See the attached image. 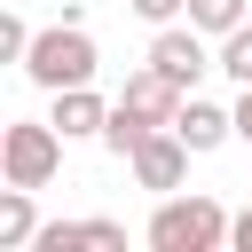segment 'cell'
Instances as JSON below:
<instances>
[{
    "mask_svg": "<svg viewBox=\"0 0 252 252\" xmlns=\"http://www.w3.org/2000/svg\"><path fill=\"white\" fill-rule=\"evenodd\" d=\"M24 47H32V32H24L16 0H0V55H8V63H24Z\"/></svg>",
    "mask_w": 252,
    "mask_h": 252,
    "instance_id": "cell-12",
    "label": "cell"
},
{
    "mask_svg": "<svg viewBox=\"0 0 252 252\" xmlns=\"http://www.w3.org/2000/svg\"><path fill=\"white\" fill-rule=\"evenodd\" d=\"M228 213H220V197H173L165 189V205L150 213V244L158 252H220L228 244Z\"/></svg>",
    "mask_w": 252,
    "mask_h": 252,
    "instance_id": "cell-2",
    "label": "cell"
},
{
    "mask_svg": "<svg viewBox=\"0 0 252 252\" xmlns=\"http://www.w3.org/2000/svg\"><path fill=\"white\" fill-rule=\"evenodd\" d=\"M189 24H197L205 39H220V32L244 24V0H189Z\"/></svg>",
    "mask_w": 252,
    "mask_h": 252,
    "instance_id": "cell-10",
    "label": "cell"
},
{
    "mask_svg": "<svg viewBox=\"0 0 252 252\" xmlns=\"http://www.w3.org/2000/svg\"><path fill=\"white\" fill-rule=\"evenodd\" d=\"M39 252H79L87 236H79V220H39V236H32Z\"/></svg>",
    "mask_w": 252,
    "mask_h": 252,
    "instance_id": "cell-13",
    "label": "cell"
},
{
    "mask_svg": "<svg viewBox=\"0 0 252 252\" xmlns=\"http://www.w3.org/2000/svg\"><path fill=\"white\" fill-rule=\"evenodd\" d=\"M236 134L252 142V87H236Z\"/></svg>",
    "mask_w": 252,
    "mask_h": 252,
    "instance_id": "cell-17",
    "label": "cell"
},
{
    "mask_svg": "<svg viewBox=\"0 0 252 252\" xmlns=\"http://www.w3.org/2000/svg\"><path fill=\"white\" fill-rule=\"evenodd\" d=\"M150 63H158L181 94H197V79H205V71H220V55H205V32H197V24H158Z\"/></svg>",
    "mask_w": 252,
    "mask_h": 252,
    "instance_id": "cell-4",
    "label": "cell"
},
{
    "mask_svg": "<svg viewBox=\"0 0 252 252\" xmlns=\"http://www.w3.org/2000/svg\"><path fill=\"white\" fill-rule=\"evenodd\" d=\"M220 71H228L236 87H252V16H244L236 32H220Z\"/></svg>",
    "mask_w": 252,
    "mask_h": 252,
    "instance_id": "cell-11",
    "label": "cell"
},
{
    "mask_svg": "<svg viewBox=\"0 0 252 252\" xmlns=\"http://www.w3.org/2000/svg\"><path fill=\"white\" fill-rule=\"evenodd\" d=\"M55 165H63V126H55V118H16V126L0 134V173H8L16 189H47Z\"/></svg>",
    "mask_w": 252,
    "mask_h": 252,
    "instance_id": "cell-3",
    "label": "cell"
},
{
    "mask_svg": "<svg viewBox=\"0 0 252 252\" xmlns=\"http://www.w3.org/2000/svg\"><path fill=\"white\" fill-rule=\"evenodd\" d=\"M32 236H39V213H32V189H16V181H8V189H0V244L16 252V244H32Z\"/></svg>",
    "mask_w": 252,
    "mask_h": 252,
    "instance_id": "cell-9",
    "label": "cell"
},
{
    "mask_svg": "<svg viewBox=\"0 0 252 252\" xmlns=\"http://www.w3.org/2000/svg\"><path fill=\"white\" fill-rule=\"evenodd\" d=\"M173 134L205 158V150H220L228 134H236V110H220V102H205V94H181V110H173Z\"/></svg>",
    "mask_w": 252,
    "mask_h": 252,
    "instance_id": "cell-7",
    "label": "cell"
},
{
    "mask_svg": "<svg viewBox=\"0 0 252 252\" xmlns=\"http://www.w3.org/2000/svg\"><path fill=\"white\" fill-rule=\"evenodd\" d=\"M228 244H236V252H252V205L236 213V228H228Z\"/></svg>",
    "mask_w": 252,
    "mask_h": 252,
    "instance_id": "cell-16",
    "label": "cell"
},
{
    "mask_svg": "<svg viewBox=\"0 0 252 252\" xmlns=\"http://www.w3.org/2000/svg\"><path fill=\"white\" fill-rule=\"evenodd\" d=\"M79 236H87L94 252H118V244H126V228H118V220H79Z\"/></svg>",
    "mask_w": 252,
    "mask_h": 252,
    "instance_id": "cell-14",
    "label": "cell"
},
{
    "mask_svg": "<svg viewBox=\"0 0 252 252\" xmlns=\"http://www.w3.org/2000/svg\"><path fill=\"white\" fill-rule=\"evenodd\" d=\"M55 126H63V142H79V134H102V126H110V102L94 94V79H87V87H55Z\"/></svg>",
    "mask_w": 252,
    "mask_h": 252,
    "instance_id": "cell-8",
    "label": "cell"
},
{
    "mask_svg": "<svg viewBox=\"0 0 252 252\" xmlns=\"http://www.w3.org/2000/svg\"><path fill=\"white\" fill-rule=\"evenodd\" d=\"M142 24H173V16H189V0H126Z\"/></svg>",
    "mask_w": 252,
    "mask_h": 252,
    "instance_id": "cell-15",
    "label": "cell"
},
{
    "mask_svg": "<svg viewBox=\"0 0 252 252\" xmlns=\"http://www.w3.org/2000/svg\"><path fill=\"white\" fill-rule=\"evenodd\" d=\"M94 63H102V55H94L87 24H71V16H63V24H47V32H32V47H24V79H32V87H47V94H55V87H87V79H94Z\"/></svg>",
    "mask_w": 252,
    "mask_h": 252,
    "instance_id": "cell-1",
    "label": "cell"
},
{
    "mask_svg": "<svg viewBox=\"0 0 252 252\" xmlns=\"http://www.w3.org/2000/svg\"><path fill=\"white\" fill-rule=\"evenodd\" d=\"M118 110H126L134 126H173V110H181V87H173L158 63H142V71L118 87Z\"/></svg>",
    "mask_w": 252,
    "mask_h": 252,
    "instance_id": "cell-6",
    "label": "cell"
},
{
    "mask_svg": "<svg viewBox=\"0 0 252 252\" xmlns=\"http://www.w3.org/2000/svg\"><path fill=\"white\" fill-rule=\"evenodd\" d=\"M189 158H197V150H189L173 126H150V134L134 142V158H126V165H134V181H142V189H181Z\"/></svg>",
    "mask_w": 252,
    "mask_h": 252,
    "instance_id": "cell-5",
    "label": "cell"
}]
</instances>
